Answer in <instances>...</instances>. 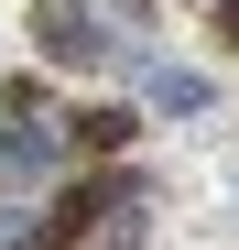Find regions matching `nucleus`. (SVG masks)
Segmentation results:
<instances>
[{"instance_id":"obj_3","label":"nucleus","mask_w":239,"mask_h":250,"mask_svg":"<svg viewBox=\"0 0 239 250\" xmlns=\"http://www.w3.org/2000/svg\"><path fill=\"white\" fill-rule=\"evenodd\" d=\"M141 98H152V109H174V120H196V109H207L218 87H207L196 65H141Z\"/></svg>"},{"instance_id":"obj_5","label":"nucleus","mask_w":239,"mask_h":250,"mask_svg":"<svg viewBox=\"0 0 239 250\" xmlns=\"http://www.w3.org/2000/svg\"><path fill=\"white\" fill-rule=\"evenodd\" d=\"M218 33H228V44H239V0H228V11H218Z\"/></svg>"},{"instance_id":"obj_1","label":"nucleus","mask_w":239,"mask_h":250,"mask_svg":"<svg viewBox=\"0 0 239 250\" xmlns=\"http://www.w3.org/2000/svg\"><path fill=\"white\" fill-rule=\"evenodd\" d=\"M33 44L55 65H109V0H33Z\"/></svg>"},{"instance_id":"obj_4","label":"nucleus","mask_w":239,"mask_h":250,"mask_svg":"<svg viewBox=\"0 0 239 250\" xmlns=\"http://www.w3.org/2000/svg\"><path fill=\"white\" fill-rule=\"evenodd\" d=\"M65 131H76V142H87V152H120V142H131V131H141V120H131V109H87V120H65Z\"/></svg>"},{"instance_id":"obj_2","label":"nucleus","mask_w":239,"mask_h":250,"mask_svg":"<svg viewBox=\"0 0 239 250\" xmlns=\"http://www.w3.org/2000/svg\"><path fill=\"white\" fill-rule=\"evenodd\" d=\"M55 109H44V87H0V174H44L55 163Z\"/></svg>"},{"instance_id":"obj_6","label":"nucleus","mask_w":239,"mask_h":250,"mask_svg":"<svg viewBox=\"0 0 239 250\" xmlns=\"http://www.w3.org/2000/svg\"><path fill=\"white\" fill-rule=\"evenodd\" d=\"M22 239H33V229H0V250H22Z\"/></svg>"}]
</instances>
